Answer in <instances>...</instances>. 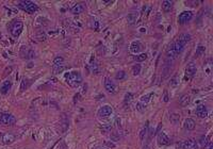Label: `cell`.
Masks as SVG:
<instances>
[{"label":"cell","instance_id":"obj_39","mask_svg":"<svg viewBox=\"0 0 213 149\" xmlns=\"http://www.w3.org/2000/svg\"><path fill=\"white\" fill-rule=\"evenodd\" d=\"M208 149H213V144L212 143H209V145H208Z\"/></svg>","mask_w":213,"mask_h":149},{"label":"cell","instance_id":"obj_37","mask_svg":"<svg viewBox=\"0 0 213 149\" xmlns=\"http://www.w3.org/2000/svg\"><path fill=\"white\" fill-rule=\"evenodd\" d=\"M93 21H94V23H93V28H94V30L97 31L98 28H99V24H98V21L96 20V19H95V20H93Z\"/></svg>","mask_w":213,"mask_h":149},{"label":"cell","instance_id":"obj_30","mask_svg":"<svg viewBox=\"0 0 213 149\" xmlns=\"http://www.w3.org/2000/svg\"><path fill=\"white\" fill-rule=\"evenodd\" d=\"M63 70H65V66L63 65L55 66V67H53V73H55V74H60V73H62Z\"/></svg>","mask_w":213,"mask_h":149},{"label":"cell","instance_id":"obj_7","mask_svg":"<svg viewBox=\"0 0 213 149\" xmlns=\"http://www.w3.org/2000/svg\"><path fill=\"white\" fill-rule=\"evenodd\" d=\"M192 17H193V13L191 12V11H184V12H182L180 15H179L178 23L181 24V25H183V24H185V23H188V21L191 20Z\"/></svg>","mask_w":213,"mask_h":149},{"label":"cell","instance_id":"obj_3","mask_svg":"<svg viewBox=\"0 0 213 149\" xmlns=\"http://www.w3.org/2000/svg\"><path fill=\"white\" fill-rule=\"evenodd\" d=\"M0 123L6 126H13L16 124V118L14 115L9 113H0Z\"/></svg>","mask_w":213,"mask_h":149},{"label":"cell","instance_id":"obj_22","mask_svg":"<svg viewBox=\"0 0 213 149\" xmlns=\"http://www.w3.org/2000/svg\"><path fill=\"white\" fill-rule=\"evenodd\" d=\"M169 119L173 124L176 125L179 123V121H180V116H179V114H177V113H173V114H170Z\"/></svg>","mask_w":213,"mask_h":149},{"label":"cell","instance_id":"obj_29","mask_svg":"<svg viewBox=\"0 0 213 149\" xmlns=\"http://www.w3.org/2000/svg\"><path fill=\"white\" fill-rule=\"evenodd\" d=\"M132 73L134 76H138L141 73V65L140 64H135V65L132 67Z\"/></svg>","mask_w":213,"mask_h":149},{"label":"cell","instance_id":"obj_31","mask_svg":"<svg viewBox=\"0 0 213 149\" xmlns=\"http://www.w3.org/2000/svg\"><path fill=\"white\" fill-rule=\"evenodd\" d=\"M147 127H148V125H147V126L145 127V128H143L142 131H141V133H140V139H141V141H143V140L145 139V135L147 134V131H148Z\"/></svg>","mask_w":213,"mask_h":149},{"label":"cell","instance_id":"obj_23","mask_svg":"<svg viewBox=\"0 0 213 149\" xmlns=\"http://www.w3.org/2000/svg\"><path fill=\"white\" fill-rule=\"evenodd\" d=\"M35 57V53L33 50L31 49H28V48H26V53H25L24 58H26V59H32V58Z\"/></svg>","mask_w":213,"mask_h":149},{"label":"cell","instance_id":"obj_5","mask_svg":"<svg viewBox=\"0 0 213 149\" xmlns=\"http://www.w3.org/2000/svg\"><path fill=\"white\" fill-rule=\"evenodd\" d=\"M105 88L110 94H116L117 93V88H116L115 83L109 78H106V80H105Z\"/></svg>","mask_w":213,"mask_h":149},{"label":"cell","instance_id":"obj_14","mask_svg":"<svg viewBox=\"0 0 213 149\" xmlns=\"http://www.w3.org/2000/svg\"><path fill=\"white\" fill-rule=\"evenodd\" d=\"M197 143L194 139H189L183 143V149H197Z\"/></svg>","mask_w":213,"mask_h":149},{"label":"cell","instance_id":"obj_33","mask_svg":"<svg viewBox=\"0 0 213 149\" xmlns=\"http://www.w3.org/2000/svg\"><path fill=\"white\" fill-rule=\"evenodd\" d=\"M145 108H146V106H145V104L141 103V102H139V103L136 104V110L140 111V112H144Z\"/></svg>","mask_w":213,"mask_h":149},{"label":"cell","instance_id":"obj_25","mask_svg":"<svg viewBox=\"0 0 213 149\" xmlns=\"http://www.w3.org/2000/svg\"><path fill=\"white\" fill-rule=\"evenodd\" d=\"M150 97H151V94H148V95H144V96L141 97L140 99V102L143 104H146L148 103V102L150 101Z\"/></svg>","mask_w":213,"mask_h":149},{"label":"cell","instance_id":"obj_15","mask_svg":"<svg viewBox=\"0 0 213 149\" xmlns=\"http://www.w3.org/2000/svg\"><path fill=\"white\" fill-rule=\"evenodd\" d=\"M11 88H12V83H11V81L10 80H6V81L1 84V86H0V92H1V94L6 95L9 93V91L11 90Z\"/></svg>","mask_w":213,"mask_h":149},{"label":"cell","instance_id":"obj_10","mask_svg":"<svg viewBox=\"0 0 213 149\" xmlns=\"http://www.w3.org/2000/svg\"><path fill=\"white\" fill-rule=\"evenodd\" d=\"M169 143H170L169 137L167 136V135L165 134L164 132L160 131V132L158 133V144H159V145L165 146V145H169Z\"/></svg>","mask_w":213,"mask_h":149},{"label":"cell","instance_id":"obj_24","mask_svg":"<svg viewBox=\"0 0 213 149\" xmlns=\"http://www.w3.org/2000/svg\"><path fill=\"white\" fill-rule=\"evenodd\" d=\"M64 62V59L62 57H60V55H58V57L55 58V60H53V66H59V65H62V63Z\"/></svg>","mask_w":213,"mask_h":149},{"label":"cell","instance_id":"obj_12","mask_svg":"<svg viewBox=\"0 0 213 149\" xmlns=\"http://www.w3.org/2000/svg\"><path fill=\"white\" fill-rule=\"evenodd\" d=\"M85 10V4L84 3H77L70 9L71 13L75 15H79L81 13H83Z\"/></svg>","mask_w":213,"mask_h":149},{"label":"cell","instance_id":"obj_38","mask_svg":"<svg viewBox=\"0 0 213 149\" xmlns=\"http://www.w3.org/2000/svg\"><path fill=\"white\" fill-rule=\"evenodd\" d=\"M163 101H164V102L169 101V94H167V91H164V97H163Z\"/></svg>","mask_w":213,"mask_h":149},{"label":"cell","instance_id":"obj_1","mask_svg":"<svg viewBox=\"0 0 213 149\" xmlns=\"http://www.w3.org/2000/svg\"><path fill=\"white\" fill-rule=\"evenodd\" d=\"M65 79L69 86L71 88H78L82 83V77L79 72H70L65 75Z\"/></svg>","mask_w":213,"mask_h":149},{"label":"cell","instance_id":"obj_17","mask_svg":"<svg viewBox=\"0 0 213 149\" xmlns=\"http://www.w3.org/2000/svg\"><path fill=\"white\" fill-rule=\"evenodd\" d=\"M177 53L176 51L174 49V44H170V45L167 47V50H166V57L169 58L170 60H175L177 58Z\"/></svg>","mask_w":213,"mask_h":149},{"label":"cell","instance_id":"obj_19","mask_svg":"<svg viewBox=\"0 0 213 149\" xmlns=\"http://www.w3.org/2000/svg\"><path fill=\"white\" fill-rule=\"evenodd\" d=\"M173 4H174V2L173 1H169V0H165V1L162 2V9L163 11H164L165 13H169L172 11L173 9Z\"/></svg>","mask_w":213,"mask_h":149},{"label":"cell","instance_id":"obj_8","mask_svg":"<svg viewBox=\"0 0 213 149\" xmlns=\"http://www.w3.org/2000/svg\"><path fill=\"white\" fill-rule=\"evenodd\" d=\"M196 65H195L194 62H190L189 64H188L187 68H185V77L188 78V79H191V78H193L195 76V74H196Z\"/></svg>","mask_w":213,"mask_h":149},{"label":"cell","instance_id":"obj_36","mask_svg":"<svg viewBox=\"0 0 213 149\" xmlns=\"http://www.w3.org/2000/svg\"><path fill=\"white\" fill-rule=\"evenodd\" d=\"M132 94L131 93H127L126 95H125V101L126 102H129V101H131V99H132Z\"/></svg>","mask_w":213,"mask_h":149},{"label":"cell","instance_id":"obj_26","mask_svg":"<svg viewBox=\"0 0 213 149\" xmlns=\"http://www.w3.org/2000/svg\"><path fill=\"white\" fill-rule=\"evenodd\" d=\"M178 39H182L183 42H185V43H188V42H190V39H191V35L188 34V33H182V34L179 35Z\"/></svg>","mask_w":213,"mask_h":149},{"label":"cell","instance_id":"obj_16","mask_svg":"<svg viewBox=\"0 0 213 149\" xmlns=\"http://www.w3.org/2000/svg\"><path fill=\"white\" fill-rule=\"evenodd\" d=\"M142 49H143V45L138 41L132 42L131 45H130V50H131V52H133V53H139Z\"/></svg>","mask_w":213,"mask_h":149},{"label":"cell","instance_id":"obj_13","mask_svg":"<svg viewBox=\"0 0 213 149\" xmlns=\"http://www.w3.org/2000/svg\"><path fill=\"white\" fill-rule=\"evenodd\" d=\"M185 42L181 41V39H177L176 42L174 43V49L175 51H176L177 54H179V53H181L183 51V49H184V46H185Z\"/></svg>","mask_w":213,"mask_h":149},{"label":"cell","instance_id":"obj_20","mask_svg":"<svg viewBox=\"0 0 213 149\" xmlns=\"http://www.w3.org/2000/svg\"><path fill=\"white\" fill-rule=\"evenodd\" d=\"M190 101H191L190 95H183V96L179 99V104H180L181 106H187L188 104L190 103Z\"/></svg>","mask_w":213,"mask_h":149},{"label":"cell","instance_id":"obj_11","mask_svg":"<svg viewBox=\"0 0 213 149\" xmlns=\"http://www.w3.org/2000/svg\"><path fill=\"white\" fill-rule=\"evenodd\" d=\"M196 114L199 118H205V117H207V115H208L207 108H206L203 104H199L196 108Z\"/></svg>","mask_w":213,"mask_h":149},{"label":"cell","instance_id":"obj_6","mask_svg":"<svg viewBox=\"0 0 213 149\" xmlns=\"http://www.w3.org/2000/svg\"><path fill=\"white\" fill-rule=\"evenodd\" d=\"M113 113V109L110 106H104L98 110V116L102 117V118H106V117H109L110 115H112Z\"/></svg>","mask_w":213,"mask_h":149},{"label":"cell","instance_id":"obj_18","mask_svg":"<svg viewBox=\"0 0 213 149\" xmlns=\"http://www.w3.org/2000/svg\"><path fill=\"white\" fill-rule=\"evenodd\" d=\"M183 126H184V129L188 131H192L195 129V126H196V124H195L194 119L192 118H187L184 121V124H183Z\"/></svg>","mask_w":213,"mask_h":149},{"label":"cell","instance_id":"obj_32","mask_svg":"<svg viewBox=\"0 0 213 149\" xmlns=\"http://www.w3.org/2000/svg\"><path fill=\"white\" fill-rule=\"evenodd\" d=\"M125 76H126L125 72H118L117 74L115 75V79L116 80H123L125 78Z\"/></svg>","mask_w":213,"mask_h":149},{"label":"cell","instance_id":"obj_9","mask_svg":"<svg viewBox=\"0 0 213 149\" xmlns=\"http://www.w3.org/2000/svg\"><path fill=\"white\" fill-rule=\"evenodd\" d=\"M15 140H16V135H15L14 133L6 132L2 135V143H3L4 145H10V144H12Z\"/></svg>","mask_w":213,"mask_h":149},{"label":"cell","instance_id":"obj_28","mask_svg":"<svg viewBox=\"0 0 213 149\" xmlns=\"http://www.w3.org/2000/svg\"><path fill=\"white\" fill-rule=\"evenodd\" d=\"M205 50H206V48L203 47V45H199L198 47L196 48V55H197V57H200V55H203V53H205Z\"/></svg>","mask_w":213,"mask_h":149},{"label":"cell","instance_id":"obj_4","mask_svg":"<svg viewBox=\"0 0 213 149\" xmlns=\"http://www.w3.org/2000/svg\"><path fill=\"white\" fill-rule=\"evenodd\" d=\"M22 29H24V24L21 20H14L11 25V34L14 37H17L21 33Z\"/></svg>","mask_w":213,"mask_h":149},{"label":"cell","instance_id":"obj_34","mask_svg":"<svg viewBox=\"0 0 213 149\" xmlns=\"http://www.w3.org/2000/svg\"><path fill=\"white\" fill-rule=\"evenodd\" d=\"M28 88V80L24 79L21 81V91H25L26 88Z\"/></svg>","mask_w":213,"mask_h":149},{"label":"cell","instance_id":"obj_2","mask_svg":"<svg viewBox=\"0 0 213 149\" xmlns=\"http://www.w3.org/2000/svg\"><path fill=\"white\" fill-rule=\"evenodd\" d=\"M17 6L19 9H21L22 11L29 13V14H33L34 12L37 11V6L35 2L30 1V0H22L17 3Z\"/></svg>","mask_w":213,"mask_h":149},{"label":"cell","instance_id":"obj_27","mask_svg":"<svg viewBox=\"0 0 213 149\" xmlns=\"http://www.w3.org/2000/svg\"><path fill=\"white\" fill-rule=\"evenodd\" d=\"M147 59V53H140L139 55L135 57V61L136 62H143Z\"/></svg>","mask_w":213,"mask_h":149},{"label":"cell","instance_id":"obj_35","mask_svg":"<svg viewBox=\"0 0 213 149\" xmlns=\"http://www.w3.org/2000/svg\"><path fill=\"white\" fill-rule=\"evenodd\" d=\"M105 146H107V147H109V148H115L116 145L111 141H106L105 142Z\"/></svg>","mask_w":213,"mask_h":149},{"label":"cell","instance_id":"obj_21","mask_svg":"<svg viewBox=\"0 0 213 149\" xmlns=\"http://www.w3.org/2000/svg\"><path fill=\"white\" fill-rule=\"evenodd\" d=\"M127 21L129 25H133V24L136 21V14L135 13H130V14L127 16Z\"/></svg>","mask_w":213,"mask_h":149}]
</instances>
